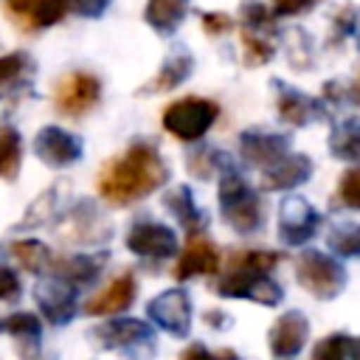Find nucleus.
<instances>
[{
	"label": "nucleus",
	"mask_w": 360,
	"mask_h": 360,
	"mask_svg": "<svg viewBox=\"0 0 360 360\" xmlns=\"http://www.w3.org/2000/svg\"><path fill=\"white\" fill-rule=\"evenodd\" d=\"M166 180L169 166L163 163L160 152L146 141H135L124 155L112 158L98 172V194L110 205H129L158 191Z\"/></svg>",
	"instance_id": "obj_1"
},
{
	"label": "nucleus",
	"mask_w": 360,
	"mask_h": 360,
	"mask_svg": "<svg viewBox=\"0 0 360 360\" xmlns=\"http://www.w3.org/2000/svg\"><path fill=\"white\" fill-rule=\"evenodd\" d=\"M281 262L276 250H245L231 256L225 276L217 284V295L222 298H245L262 307H278L284 301V290L270 278V270Z\"/></svg>",
	"instance_id": "obj_2"
},
{
	"label": "nucleus",
	"mask_w": 360,
	"mask_h": 360,
	"mask_svg": "<svg viewBox=\"0 0 360 360\" xmlns=\"http://www.w3.org/2000/svg\"><path fill=\"white\" fill-rule=\"evenodd\" d=\"M219 211L236 233H256L264 222L262 197L231 163L219 174Z\"/></svg>",
	"instance_id": "obj_3"
},
{
	"label": "nucleus",
	"mask_w": 360,
	"mask_h": 360,
	"mask_svg": "<svg viewBox=\"0 0 360 360\" xmlns=\"http://www.w3.org/2000/svg\"><path fill=\"white\" fill-rule=\"evenodd\" d=\"M295 278L312 298L332 301L346 290L349 273L335 256L321 253V250H304L295 259Z\"/></svg>",
	"instance_id": "obj_4"
},
{
	"label": "nucleus",
	"mask_w": 360,
	"mask_h": 360,
	"mask_svg": "<svg viewBox=\"0 0 360 360\" xmlns=\"http://www.w3.org/2000/svg\"><path fill=\"white\" fill-rule=\"evenodd\" d=\"M93 343L98 349H115L124 352L129 360H149L155 349V332L149 323L138 318H112L90 332Z\"/></svg>",
	"instance_id": "obj_5"
},
{
	"label": "nucleus",
	"mask_w": 360,
	"mask_h": 360,
	"mask_svg": "<svg viewBox=\"0 0 360 360\" xmlns=\"http://www.w3.org/2000/svg\"><path fill=\"white\" fill-rule=\"evenodd\" d=\"M219 115V104L202 96H186L180 101H172L163 110V129L169 135H174L177 141H200L217 121Z\"/></svg>",
	"instance_id": "obj_6"
},
{
	"label": "nucleus",
	"mask_w": 360,
	"mask_h": 360,
	"mask_svg": "<svg viewBox=\"0 0 360 360\" xmlns=\"http://www.w3.org/2000/svg\"><path fill=\"white\" fill-rule=\"evenodd\" d=\"M101 98V82L87 70L65 73L53 87V104L62 115L79 118L90 112Z\"/></svg>",
	"instance_id": "obj_7"
},
{
	"label": "nucleus",
	"mask_w": 360,
	"mask_h": 360,
	"mask_svg": "<svg viewBox=\"0 0 360 360\" xmlns=\"http://www.w3.org/2000/svg\"><path fill=\"white\" fill-rule=\"evenodd\" d=\"M321 228V214L304 197H287L278 205V239L287 248L307 245Z\"/></svg>",
	"instance_id": "obj_8"
},
{
	"label": "nucleus",
	"mask_w": 360,
	"mask_h": 360,
	"mask_svg": "<svg viewBox=\"0 0 360 360\" xmlns=\"http://www.w3.org/2000/svg\"><path fill=\"white\" fill-rule=\"evenodd\" d=\"M177 233L155 219H138L127 233V250L143 259H169L177 253Z\"/></svg>",
	"instance_id": "obj_9"
},
{
	"label": "nucleus",
	"mask_w": 360,
	"mask_h": 360,
	"mask_svg": "<svg viewBox=\"0 0 360 360\" xmlns=\"http://www.w3.org/2000/svg\"><path fill=\"white\" fill-rule=\"evenodd\" d=\"M146 315L169 335L186 338L191 332V298L186 290H163L146 304Z\"/></svg>",
	"instance_id": "obj_10"
},
{
	"label": "nucleus",
	"mask_w": 360,
	"mask_h": 360,
	"mask_svg": "<svg viewBox=\"0 0 360 360\" xmlns=\"http://www.w3.org/2000/svg\"><path fill=\"white\" fill-rule=\"evenodd\" d=\"M82 152H84L82 138L62 127H42L34 135V155L51 169H68L79 163Z\"/></svg>",
	"instance_id": "obj_11"
},
{
	"label": "nucleus",
	"mask_w": 360,
	"mask_h": 360,
	"mask_svg": "<svg viewBox=\"0 0 360 360\" xmlns=\"http://www.w3.org/2000/svg\"><path fill=\"white\" fill-rule=\"evenodd\" d=\"M34 301L45 315V321L53 326H65L76 318V287L59 276L42 278L34 287Z\"/></svg>",
	"instance_id": "obj_12"
},
{
	"label": "nucleus",
	"mask_w": 360,
	"mask_h": 360,
	"mask_svg": "<svg viewBox=\"0 0 360 360\" xmlns=\"http://www.w3.org/2000/svg\"><path fill=\"white\" fill-rule=\"evenodd\" d=\"M219 267H222L219 248L202 233H188V239L183 245V253L174 264V278L188 281L194 276H214Z\"/></svg>",
	"instance_id": "obj_13"
},
{
	"label": "nucleus",
	"mask_w": 360,
	"mask_h": 360,
	"mask_svg": "<svg viewBox=\"0 0 360 360\" xmlns=\"http://www.w3.org/2000/svg\"><path fill=\"white\" fill-rule=\"evenodd\" d=\"M290 152V138L281 132H267V129H245L239 135V155L245 163L256 169H267L278 163Z\"/></svg>",
	"instance_id": "obj_14"
},
{
	"label": "nucleus",
	"mask_w": 360,
	"mask_h": 360,
	"mask_svg": "<svg viewBox=\"0 0 360 360\" xmlns=\"http://www.w3.org/2000/svg\"><path fill=\"white\" fill-rule=\"evenodd\" d=\"M276 84V107H278V118L284 124H292V127H309L312 121H323L329 118L326 107L321 98H312L295 87H287L281 82H273Z\"/></svg>",
	"instance_id": "obj_15"
},
{
	"label": "nucleus",
	"mask_w": 360,
	"mask_h": 360,
	"mask_svg": "<svg viewBox=\"0 0 360 360\" xmlns=\"http://www.w3.org/2000/svg\"><path fill=\"white\" fill-rule=\"evenodd\" d=\"M309 338V321L304 318V312L290 309L284 315L276 318V323L267 332V346L276 357H295L304 343Z\"/></svg>",
	"instance_id": "obj_16"
},
{
	"label": "nucleus",
	"mask_w": 360,
	"mask_h": 360,
	"mask_svg": "<svg viewBox=\"0 0 360 360\" xmlns=\"http://www.w3.org/2000/svg\"><path fill=\"white\" fill-rule=\"evenodd\" d=\"M73 11V0H8V14L22 28H51Z\"/></svg>",
	"instance_id": "obj_17"
},
{
	"label": "nucleus",
	"mask_w": 360,
	"mask_h": 360,
	"mask_svg": "<svg viewBox=\"0 0 360 360\" xmlns=\"http://www.w3.org/2000/svg\"><path fill=\"white\" fill-rule=\"evenodd\" d=\"M312 174V160L301 152H287L278 163L262 169V188L264 191H287L304 186Z\"/></svg>",
	"instance_id": "obj_18"
},
{
	"label": "nucleus",
	"mask_w": 360,
	"mask_h": 360,
	"mask_svg": "<svg viewBox=\"0 0 360 360\" xmlns=\"http://www.w3.org/2000/svg\"><path fill=\"white\" fill-rule=\"evenodd\" d=\"M194 73V56L188 48H172L169 56L163 59V65L158 68V73L138 90L141 96H152V93H169L174 87H180L188 76Z\"/></svg>",
	"instance_id": "obj_19"
},
{
	"label": "nucleus",
	"mask_w": 360,
	"mask_h": 360,
	"mask_svg": "<svg viewBox=\"0 0 360 360\" xmlns=\"http://www.w3.org/2000/svg\"><path fill=\"white\" fill-rule=\"evenodd\" d=\"M135 290H138V287H135V278H132L129 273H124V276L112 278L101 292H96V295L84 304V312H87V315H118V312H124V309L132 307Z\"/></svg>",
	"instance_id": "obj_20"
},
{
	"label": "nucleus",
	"mask_w": 360,
	"mask_h": 360,
	"mask_svg": "<svg viewBox=\"0 0 360 360\" xmlns=\"http://www.w3.org/2000/svg\"><path fill=\"white\" fill-rule=\"evenodd\" d=\"M0 332L11 335L17 340V352L22 360H42L39 354V338H42V323L31 312H14L0 318Z\"/></svg>",
	"instance_id": "obj_21"
},
{
	"label": "nucleus",
	"mask_w": 360,
	"mask_h": 360,
	"mask_svg": "<svg viewBox=\"0 0 360 360\" xmlns=\"http://www.w3.org/2000/svg\"><path fill=\"white\" fill-rule=\"evenodd\" d=\"M163 205L172 211V217L180 222L186 233H202L208 225V214L194 202V194L188 186H174L163 194Z\"/></svg>",
	"instance_id": "obj_22"
},
{
	"label": "nucleus",
	"mask_w": 360,
	"mask_h": 360,
	"mask_svg": "<svg viewBox=\"0 0 360 360\" xmlns=\"http://www.w3.org/2000/svg\"><path fill=\"white\" fill-rule=\"evenodd\" d=\"M104 262H107V253H76V256H62L51 264L59 278L70 281L73 287H87L101 276Z\"/></svg>",
	"instance_id": "obj_23"
},
{
	"label": "nucleus",
	"mask_w": 360,
	"mask_h": 360,
	"mask_svg": "<svg viewBox=\"0 0 360 360\" xmlns=\"http://www.w3.org/2000/svg\"><path fill=\"white\" fill-rule=\"evenodd\" d=\"M186 14H188V0H146L143 8L146 25L160 37H172L183 25Z\"/></svg>",
	"instance_id": "obj_24"
},
{
	"label": "nucleus",
	"mask_w": 360,
	"mask_h": 360,
	"mask_svg": "<svg viewBox=\"0 0 360 360\" xmlns=\"http://www.w3.org/2000/svg\"><path fill=\"white\" fill-rule=\"evenodd\" d=\"M34 73H37V62L25 51L0 56V98L25 90L31 84Z\"/></svg>",
	"instance_id": "obj_25"
},
{
	"label": "nucleus",
	"mask_w": 360,
	"mask_h": 360,
	"mask_svg": "<svg viewBox=\"0 0 360 360\" xmlns=\"http://www.w3.org/2000/svg\"><path fill=\"white\" fill-rule=\"evenodd\" d=\"M329 152L338 160L360 163V121L357 118H346V121H340V124L332 127Z\"/></svg>",
	"instance_id": "obj_26"
},
{
	"label": "nucleus",
	"mask_w": 360,
	"mask_h": 360,
	"mask_svg": "<svg viewBox=\"0 0 360 360\" xmlns=\"http://www.w3.org/2000/svg\"><path fill=\"white\" fill-rule=\"evenodd\" d=\"M70 225H73V239H79V242H104L110 236L107 222L101 219V214L90 202H82L73 211Z\"/></svg>",
	"instance_id": "obj_27"
},
{
	"label": "nucleus",
	"mask_w": 360,
	"mask_h": 360,
	"mask_svg": "<svg viewBox=\"0 0 360 360\" xmlns=\"http://www.w3.org/2000/svg\"><path fill=\"white\" fill-rule=\"evenodd\" d=\"M242 59L248 68H262L276 56V42L270 34H259L242 25Z\"/></svg>",
	"instance_id": "obj_28"
},
{
	"label": "nucleus",
	"mask_w": 360,
	"mask_h": 360,
	"mask_svg": "<svg viewBox=\"0 0 360 360\" xmlns=\"http://www.w3.org/2000/svg\"><path fill=\"white\" fill-rule=\"evenodd\" d=\"M22 160V138L14 127H0V177L14 180Z\"/></svg>",
	"instance_id": "obj_29"
},
{
	"label": "nucleus",
	"mask_w": 360,
	"mask_h": 360,
	"mask_svg": "<svg viewBox=\"0 0 360 360\" xmlns=\"http://www.w3.org/2000/svg\"><path fill=\"white\" fill-rule=\"evenodd\" d=\"M11 256L28 273H45V267L53 262L48 245L45 242H37V239H20V242H14L11 245Z\"/></svg>",
	"instance_id": "obj_30"
},
{
	"label": "nucleus",
	"mask_w": 360,
	"mask_h": 360,
	"mask_svg": "<svg viewBox=\"0 0 360 360\" xmlns=\"http://www.w3.org/2000/svg\"><path fill=\"white\" fill-rule=\"evenodd\" d=\"M326 245L332 253L343 259H360V222H340L326 233Z\"/></svg>",
	"instance_id": "obj_31"
},
{
	"label": "nucleus",
	"mask_w": 360,
	"mask_h": 360,
	"mask_svg": "<svg viewBox=\"0 0 360 360\" xmlns=\"http://www.w3.org/2000/svg\"><path fill=\"white\" fill-rule=\"evenodd\" d=\"M276 11L270 6H262V3H248L242 8V25L250 28V31H259V34H270L276 37Z\"/></svg>",
	"instance_id": "obj_32"
},
{
	"label": "nucleus",
	"mask_w": 360,
	"mask_h": 360,
	"mask_svg": "<svg viewBox=\"0 0 360 360\" xmlns=\"http://www.w3.org/2000/svg\"><path fill=\"white\" fill-rule=\"evenodd\" d=\"M225 158H228V155H222V152H217V149H197V152L188 155V172L197 174V177H202V180H208L217 169L222 172V169L228 166Z\"/></svg>",
	"instance_id": "obj_33"
},
{
	"label": "nucleus",
	"mask_w": 360,
	"mask_h": 360,
	"mask_svg": "<svg viewBox=\"0 0 360 360\" xmlns=\"http://www.w3.org/2000/svg\"><path fill=\"white\" fill-rule=\"evenodd\" d=\"M53 200H56V188H48L45 194H39V197L34 200V205L28 208V214L20 219V225H17V228H37V225H45V222L56 214Z\"/></svg>",
	"instance_id": "obj_34"
},
{
	"label": "nucleus",
	"mask_w": 360,
	"mask_h": 360,
	"mask_svg": "<svg viewBox=\"0 0 360 360\" xmlns=\"http://www.w3.org/2000/svg\"><path fill=\"white\" fill-rule=\"evenodd\" d=\"M349 340H352V338L343 335V332L326 335L323 340L315 343L309 360H349Z\"/></svg>",
	"instance_id": "obj_35"
},
{
	"label": "nucleus",
	"mask_w": 360,
	"mask_h": 360,
	"mask_svg": "<svg viewBox=\"0 0 360 360\" xmlns=\"http://www.w3.org/2000/svg\"><path fill=\"white\" fill-rule=\"evenodd\" d=\"M338 202L343 208H352V211H360V166H352L340 174L338 180Z\"/></svg>",
	"instance_id": "obj_36"
},
{
	"label": "nucleus",
	"mask_w": 360,
	"mask_h": 360,
	"mask_svg": "<svg viewBox=\"0 0 360 360\" xmlns=\"http://www.w3.org/2000/svg\"><path fill=\"white\" fill-rule=\"evenodd\" d=\"M357 22H360V11L354 8V6H343L338 14H335V20H332V37H329V42L335 45H340L349 34H357Z\"/></svg>",
	"instance_id": "obj_37"
},
{
	"label": "nucleus",
	"mask_w": 360,
	"mask_h": 360,
	"mask_svg": "<svg viewBox=\"0 0 360 360\" xmlns=\"http://www.w3.org/2000/svg\"><path fill=\"white\" fill-rule=\"evenodd\" d=\"M290 42V65H295L298 70H307L312 65V45H309V37L304 31H290L287 37Z\"/></svg>",
	"instance_id": "obj_38"
},
{
	"label": "nucleus",
	"mask_w": 360,
	"mask_h": 360,
	"mask_svg": "<svg viewBox=\"0 0 360 360\" xmlns=\"http://www.w3.org/2000/svg\"><path fill=\"white\" fill-rule=\"evenodd\" d=\"M180 360H239V352H233V349H217V352H211L208 346L194 343V346H188L180 354Z\"/></svg>",
	"instance_id": "obj_39"
},
{
	"label": "nucleus",
	"mask_w": 360,
	"mask_h": 360,
	"mask_svg": "<svg viewBox=\"0 0 360 360\" xmlns=\"http://www.w3.org/2000/svg\"><path fill=\"white\" fill-rule=\"evenodd\" d=\"M200 25L205 28V34L222 37L233 28V17H228L225 11H205V14H200Z\"/></svg>",
	"instance_id": "obj_40"
},
{
	"label": "nucleus",
	"mask_w": 360,
	"mask_h": 360,
	"mask_svg": "<svg viewBox=\"0 0 360 360\" xmlns=\"http://www.w3.org/2000/svg\"><path fill=\"white\" fill-rule=\"evenodd\" d=\"M22 292L20 276L11 267H0V301H17Z\"/></svg>",
	"instance_id": "obj_41"
},
{
	"label": "nucleus",
	"mask_w": 360,
	"mask_h": 360,
	"mask_svg": "<svg viewBox=\"0 0 360 360\" xmlns=\"http://www.w3.org/2000/svg\"><path fill=\"white\" fill-rule=\"evenodd\" d=\"M321 0H270V8L276 11V17H292V14H304L312 6H318Z\"/></svg>",
	"instance_id": "obj_42"
},
{
	"label": "nucleus",
	"mask_w": 360,
	"mask_h": 360,
	"mask_svg": "<svg viewBox=\"0 0 360 360\" xmlns=\"http://www.w3.org/2000/svg\"><path fill=\"white\" fill-rule=\"evenodd\" d=\"M110 3H112V0H73V11H76L79 17L96 20V17H101V14L110 8Z\"/></svg>",
	"instance_id": "obj_43"
},
{
	"label": "nucleus",
	"mask_w": 360,
	"mask_h": 360,
	"mask_svg": "<svg viewBox=\"0 0 360 360\" xmlns=\"http://www.w3.org/2000/svg\"><path fill=\"white\" fill-rule=\"evenodd\" d=\"M205 321H208L211 326H217V329L231 326V318H222V312H217V309H208V312H205Z\"/></svg>",
	"instance_id": "obj_44"
},
{
	"label": "nucleus",
	"mask_w": 360,
	"mask_h": 360,
	"mask_svg": "<svg viewBox=\"0 0 360 360\" xmlns=\"http://www.w3.org/2000/svg\"><path fill=\"white\" fill-rule=\"evenodd\" d=\"M349 360H360V338L349 340Z\"/></svg>",
	"instance_id": "obj_45"
},
{
	"label": "nucleus",
	"mask_w": 360,
	"mask_h": 360,
	"mask_svg": "<svg viewBox=\"0 0 360 360\" xmlns=\"http://www.w3.org/2000/svg\"><path fill=\"white\" fill-rule=\"evenodd\" d=\"M354 98L360 101V76H357V82H354Z\"/></svg>",
	"instance_id": "obj_46"
},
{
	"label": "nucleus",
	"mask_w": 360,
	"mask_h": 360,
	"mask_svg": "<svg viewBox=\"0 0 360 360\" xmlns=\"http://www.w3.org/2000/svg\"><path fill=\"white\" fill-rule=\"evenodd\" d=\"M357 48H360V31H357Z\"/></svg>",
	"instance_id": "obj_47"
}]
</instances>
